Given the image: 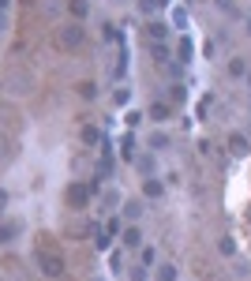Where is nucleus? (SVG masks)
Listing matches in <instances>:
<instances>
[{
	"instance_id": "1",
	"label": "nucleus",
	"mask_w": 251,
	"mask_h": 281,
	"mask_svg": "<svg viewBox=\"0 0 251 281\" xmlns=\"http://www.w3.org/2000/svg\"><path fill=\"white\" fill-rule=\"evenodd\" d=\"M56 42H60V49H75V45H83V27H79V23H68V27H60Z\"/></svg>"
},
{
	"instance_id": "2",
	"label": "nucleus",
	"mask_w": 251,
	"mask_h": 281,
	"mask_svg": "<svg viewBox=\"0 0 251 281\" xmlns=\"http://www.w3.org/2000/svg\"><path fill=\"white\" fill-rule=\"evenodd\" d=\"M38 263H42L45 278H60V270H64V259L53 255V251H38Z\"/></svg>"
},
{
	"instance_id": "3",
	"label": "nucleus",
	"mask_w": 251,
	"mask_h": 281,
	"mask_svg": "<svg viewBox=\"0 0 251 281\" xmlns=\"http://www.w3.org/2000/svg\"><path fill=\"white\" fill-rule=\"evenodd\" d=\"M94 191H98V184H75V187L68 191V203L71 206H83V203H90Z\"/></svg>"
},
{
	"instance_id": "4",
	"label": "nucleus",
	"mask_w": 251,
	"mask_h": 281,
	"mask_svg": "<svg viewBox=\"0 0 251 281\" xmlns=\"http://www.w3.org/2000/svg\"><path fill=\"white\" fill-rule=\"evenodd\" d=\"M15 236H19V225H15V221H4V225H0V244H12Z\"/></svg>"
},
{
	"instance_id": "5",
	"label": "nucleus",
	"mask_w": 251,
	"mask_h": 281,
	"mask_svg": "<svg viewBox=\"0 0 251 281\" xmlns=\"http://www.w3.org/2000/svg\"><path fill=\"white\" fill-rule=\"evenodd\" d=\"M229 150H233V154H248V139H244V135H233V139H229Z\"/></svg>"
},
{
	"instance_id": "6",
	"label": "nucleus",
	"mask_w": 251,
	"mask_h": 281,
	"mask_svg": "<svg viewBox=\"0 0 251 281\" xmlns=\"http://www.w3.org/2000/svg\"><path fill=\"white\" fill-rule=\"evenodd\" d=\"M142 195L157 199V195H161V184H157V180H146V184H142Z\"/></svg>"
},
{
	"instance_id": "7",
	"label": "nucleus",
	"mask_w": 251,
	"mask_h": 281,
	"mask_svg": "<svg viewBox=\"0 0 251 281\" xmlns=\"http://www.w3.org/2000/svg\"><path fill=\"white\" fill-rule=\"evenodd\" d=\"M139 229H124V244H127V248H139Z\"/></svg>"
},
{
	"instance_id": "8",
	"label": "nucleus",
	"mask_w": 251,
	"mask_h": 281,
	"mask_svg": "<svg viewBox=\"0 0 251 281\" xmlns=\"http://www.w3.org/2000/svg\"><path fill=\"white\" fill-rule=\"evenodd\" d=\"M229 75H248V64H244V60H233V64H229Z\"/></svg>"
},
{
	"instance_id": "9",
	"label": "nucleus",
	"mask_w": 251,
	"mask_h": 281,
	"mask_svg": "<svg viewBox=\"0 0 251 281\" xmlns=\"http://www.w3.org/2000/svg\"><path fill=\"white\" fill-rule=\"evenodd\" d=\"M157 278H161V281H176V266H169V263H165V266L157 270Z\"/></svg>"
},
{
	"instance_id": "10",
	"label": "nucleus",
	"mask_w": 251,
	"mask_h": 281,
	"mask_svg": "<svg viewBox=\"0 0 251 281\" xmlns=\"http://www.w3.org/2000/svg\"><path fill=\"white\" fill-rule=\"evenodd\" d=\"M146 34H150L154 42H161V38H165V27H161V23H150V30H146Z\"/></svg>"
},
{
	"instance_id": "11",
	"label": "nucleus",
	"mask_w": 251,
	"mask_h": 281,
	"mask_svg": "<svg viewBox=\"0 0 251 281\" xmlns=\"http://www.w3.org/2000/svg\"><path fill=\"white\" fill-rule=\"evenodd\" d=\"M79 94H83V98H94V94H98V86H94V83H83V86H79Z\"/></svg>"
},
{
	"instance_id": "12",
	"label": "nucleus",
	"mask_w": 251,
	"mask_h": 281,
	"mask_svg": "<svg viewBox=\"0 0 251 281\" xmlns=\"http://www.w3.org/2000/svg\"><path fill=\"white\" fill-rule=\"evenodd\" d=\"M83 139H86V142H98V139H101L98 127H83Z\"/></svg>"
},
{
	"instance_id": "13",
	"label": "nucleus",
	"mask_w": 251,
	"mask_h": 281,
	"mask_svg": "<svg viewBox=\"0 0 251 281\" xmlns=\"http://www.w3.org/2000/svg\"><path fill=\"white\" fill-rule=\"evenodd\" d=\"M127 101H131V90H124V86H120V90H116V105H127Z\"/></svg>"
},
{
	"instance_id": "14",
	"label": "nucleus",
	"mask_w": 251,
	"mask_h": 281,
	"mask_svg": "<svg viewBox=\"0 0 251 281\" xmlns=\"http://www.w3.org/2000/svg\"><path fill=\"white\" fill-rule=\"evenodd\" d=\"M173 23H176V27H180V30H184V27H188V15H184V12H180V8H176V12H173Z\"/></svg>"
},
{
	"instance_id": "15",
	"label": "nucleus",
	"mask_w": 251,
	"mask_h": 281,
	"mask_svg": "<svg viewBox=\"0 0 251 281\" xmlns=\"http://www.w3.org/2000/svg\"><path fill=\"white\" fill-rule=\"evenodd\" d=\"M71 12H75L79 19H83V15H86V4H83V0H71Z\"/></svg>"
},
{
	"instance_id": "16",
	"label": "nucleus",
	"mask_w": 251,
	"mask_h": 281,
	"mask_svg": "<svg viewBox=\"0 0 251 281\" xmlns=\"http://www.w3.org/2000/svg\"><path fill=\"white\" fill-rule=\"evenodd\" d=\"M124 214H127V218H139L142 210H139V203H127V206H124Z\"/></svg>"
},
{
	"instance_id": "17",
	"label": "nucleus",
	"mask_w": 251,
	"mask_h": 281,
	"mask_svg": "<svg viewBox=\"0 0 251 281\" xmlns=\"http://www.w3.org/2000/svg\"><path fill=\"white\" fill-rule=\"evenodd\" d=\"M154 259H157V251H154V248H142V263H146V266H150Z\"/></svg>"
},
{
	"instance_id": "18",
	"label": "nucleus",
	"mask_w": 251,
	"mask_h": 281,
	"mask_svg": "<svg viewBox=\"0 0 251 281\" xmlns=\"http://www.w3.org/2000/svg\"><path fill=\"white\" fill-rule=\"evenodd\" d=\"M4 206H8V191H0V210H4Z\"/></svg>"
}]
</instances>
